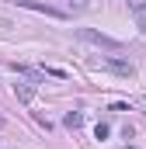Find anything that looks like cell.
<instances>
[{"label":"cell","instance_id":"1","mask_svg":"<svg viewBox=\"0 0 146 149\" xmlns=\"http://www.w3.org/2000/svg\"><path fill=\"white\" fill-rule=\"evenodd\" d=\"M77 38H84V42H91V45H101V49H118L115 38L101 35V31H94V28H77Z\"/></svg>","mask_w":146,"mask_h":149},{"label":"cell","instance_id":"2","mask_svg":"<svg viewBox=\"0 0 146 149\" xmlns=\"http://www.w3.org/2000/svg\"><path fill=\"white\" fill-rule=\"evenodd\" d=\"M21 7H28V10H38V14H49V17H63L66 10H56V7H49V3H38V0H18Z\"/></svg>","mask_w":146,"mask_h":149},{"label":"cell","instance_id":"3","mask_svg":"<svg viewBox=\"0 0 146 149\" xmlns=\"http://www.w3.org/2000/svg\"><path fill=\"white\" fill-rule=\"evenodd\" d=\"M101 66H105V70H111V73H118V76H132V66H129V63H115V59H101Z\"/></svg>","mask_w":146,"mask_h":149},{"label":"cell","instance_id":"4","mask_svg":"<svg viewBox=\"0 0 146 149\" xmlns=\"http://www.w3.org/2000/svg\"><path fill=\"white\" fill-rule=\"evenodd\" d=\"M14 97H18L21 104H28V101L35 97V87H32V83H14Z\"/></svg>","mask_w":146,"mask_h":149},{"label":"cell","instance_id":"5","mask_svg":"<svg viewBox=\"0 0 146 149\" xmlns=\"http://www.w3.org/2000/svg\"><path fill=\"white\" fill-rule=\"evenodd\" d=\"M129 10H132L139 21H146V0H129Z\"/></svg>","mask_w":146,"mask_h":149},{"label":"cell","instance_id":"6","mask_svg":"<svg viewBox=\"0 0 146 149\" xmlns=\"http://www.w3.org/2000/svg\"><path fill=\"white\" fill-rule=\"evenodd\" d=\"M63 125H66V128H80V125H84V114H80V111H70L66 118H63Z\"/></svg>","mask_w":146,"mask_h":149},{"label":"cell","instance_id":"7","mask_svg":"<svg viewBox=\"0 0 146 149\" xmlns=\"http://www.w3.org/2000/svg\"><path fill=\"white\" fill-rule=\"evenodd\" d=\"M70 10H91V0H66Z\"/></svg>","mask_w":146,"mask_h":149},{"label":"cell","instance_id":"8","mask_svg":"<svg viewBox=\"0 0 146 149\" xmlns=\"http://www.w3.org/2000/svg\"><path fill=\"white\" fill-rule=\"evenodd\" d=\"M108 132H111V128H108V125H105V121H101V125L94 128V135H98V139H108Z\"/></svg>","mask_w":146,"mask_h":149},{"label":"cell","instance_id":"9","mask_svg":"<svg viewBox=\"0 0 146 149\" xmlns=\"http://www.w3.org/2000/svg\"><path fill=\"white\" fill-rule=\"evenodd\" d=\"M143 104H146V97H143Z\"/></svg>","mask_w":146,"mask_h":149}]
</instances>
